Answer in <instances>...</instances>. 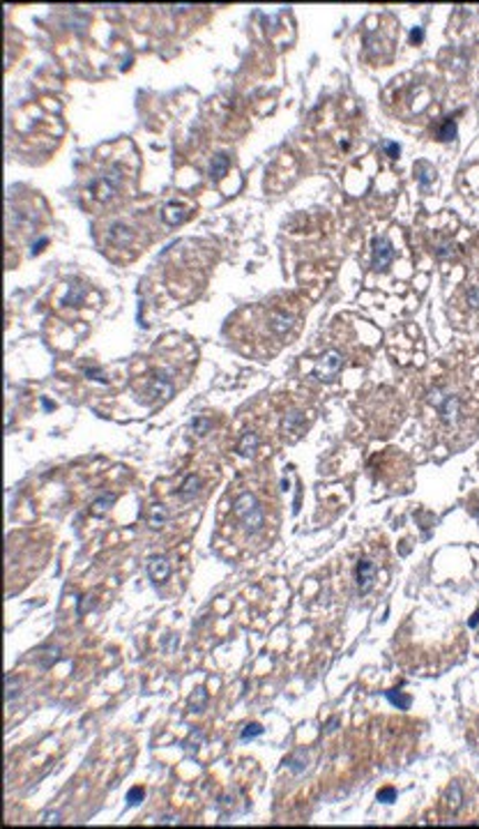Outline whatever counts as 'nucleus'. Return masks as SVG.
<instances>
[{"label": "nucleus", "instance_id": "nucleus-1", "mask_svg": "<svg viewBox=\"0 0 479 829\" xmlns=\"http://www.w3.org/2000/svg\"><path fill=\"white\" fill-rule=\"evenodd\" d=\"M417 412L434 446L445 454L468 448L479 436V362L468 355L440 360L417 392Z\"/></svg>", "mask_w": 479, "mask_h": 829}, {"label": "nucleus", "instance_id": "nucleus-2", "mask_svg": "<svg viewBox=\"0 0 479 829\" xmlns=\"http://www.w3.org/2000/svg\"><path fill=\"white\" fill-rule=\"evenodd\" d=\"M279 505L273 484L261 472L240 480L222 500L220 532L243 553H256L275 540Z\"/></svg>", "mask_w": 479, "mask_h": 829}, {"label": "nucleus", "instance_id": "nucleus-3", "mask_svg": "<svg viewBox=\"0 0 479 829\" xmlns=\"http://www.w3.org/2000/svg\"><path fill=\"white\" fill-rule=\"evenodd\" d=\"M305 307L293 295H282L240 311L231 320L228 335L240 350L254 358H273L303 328Z\"/></svg>", "mask_w": 479, "mask_h": 829}, {"label": "nucleus", "instance_id": "nucleus-4", "mask_svg": "<svg viewBox=\"0 0 479 829\" xmlns=\"http://www.w3.org/2000/svg\"><path fill=\"white\" fill-rule=\"evenodd\" d=\"M447 316L461 332H479V238L466 256V275L447 303Z\"/></svg>", "mask_w": 479, "mask_h": 829}, {"label": "nucleus", "instance_id": "nucleus-5", "mask_svg": "<svg viewBox=\"0 0 479 829\" xmlns=\"http://www.w3.org/2000/svg\"><path fill=\"white\" fill-rule=\"evenodd\" d=\"M98 238H100V245L106 252H111L113 258L123 260L125 256V260H130L143 252V247L150 240V235H147V228L141 226L139 222L113 219V222L102 224V228L98 231Z\"/></svg>", "mask_w": 479, "mask_h": 829}, {"label": "nucleus", "instance_id": "nucleus-6", "mask_svg": "<svg viewBox=\"0 0 479 829\" xmlns=\"http://www.w3.org/2000/svg\"><path fill=\"white\" fill-rule=\"evenodd\" d=\"M130 181V164L123 160H106L95 166L93 177L88 181L85 198L93 201V205L104 207L113 203L118 196H123L125 185Z\"/></svg>", "mask_w": 479, "mask_h": 829}, {"label": "nucleus", "instance_id": "nucleus-7", "mask_svg": "<svg viewBox=\"0 0 479 829\" xmlns=\"http://www.w3.org/2000/svg\"><path fill=\"white\" fill-rule=\"evenodd\" d=\"M395 263V245L385 235H378V238L371 243V268L376 273H385L389 265Z\"/></svg>", "mask_w": 479, "mask_h": 829}, {"label": "nucleus", "instance_id": "nucleus-8", "mask_svg": "<svg viewBox=\"0 0 479 829\" xmlns=\"http://www.w3.org/2000/svg\"><path fill=\"white\" fill-rule=\"evenodd\" d=\"M383 403H385V410L389 412V418H393V415H395V418H401V408H399V401H397V395H393V392H385V399H383ZM369 406H374V412H380V403H378V399L374 397V401L369 403ZM371 427L374 429H380V431H393L395 429V424L393 422H389V420H385L383 418V415H374V418H371Z\"/></svg>", "mask_w": 479, "mask_h": 829}, {"label": "nucleus", "instance_id": "nucleus-9", "mask_svg": "<svg viewBox=\"0 0 479 829\" xmlns=\"http://www.w3.org/2000/svg\"><path fill=\"white\" fill-rule=\"evenodd\" d=\"M147 572H150V579H153L155 583H164L169 579V562H166V557L157 555V557L150 560Z\"/></svg>", "mask_w": 479, "mask_h": 829}, {"label": "nucleus", "instance_id": "nucleus-10", "mask_svg": "<svg viewBox=\"0 0 479 829\" xmlns=\"http://www.w3.org/2000/svg\"><path fill=\"white\" fill-rule=\"evenodd\" d=\"M371 579H374V565H371L369 560H363L357 565V581H359V587H363V592L369 590Z\"/></svg>", "mask_w": 479, "mask_h": 829}, {"label": "nucleus", "instance_id": "nucleus-11", "mask_svg": "<svg viewBox=\"0 0 479 829\" xmlns=\"http://www.w3.org/2000/svg\"><path fill=\"white\" fill-rule=\"evenodd\" d=\"M166 519H169V514H166V510L164 508H153V510H150V525H155V528H162L164 523H166Z\"/></svg>", "mask_w": 479, "mask_h": 829}, {"label": "nucleus", "instance_id": "nucleus-12", "mask_svg": "<svg viewBox=\"0 0 479 829\" xmlns=\"http://www.w3.org/2000/svg\"><path fill=\"white\" fill-rule=\"evenodd\" d=\"M128 797H130V805H139L141 799H143V790H141V788H134Z\"/></svg>", "mask_w": 479, "mask_h": 829}]
</instances>
